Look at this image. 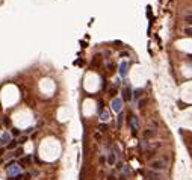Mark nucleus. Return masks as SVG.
Here are the masks:
<instances>
[{
  "label": "nucleus",
  "mask_w": 192,
  "mask_h": 180,
  "mask_svg": "<svg viewBox=\"0 0 192 180\" xmlns=\"http://www.w3.org/2000/svg\"><path fill=\"white\" fill-rule=\"evenodd\" d=\"M14 156H17V157H20V156H23V148H18L17 151H15V155Z\"/></svg>",
  "instance_id": "nucleus-15"
},
{
  "label": "nucleus",
  "mask_w": 192,
  "mask_h": 180,
  "mask_svg": "<svg viewBox=\"0 0 192 180\" xmlns=\"http://www.w3.org/2000/svg\"><path fill=\"white\" fill-rule=\"evenodd\" d=\"M121 108H123V100L121 98H114V100H112V111H115V112L120 114Z\"/></svg>",
  "instance_id": "nucleus-3"
},
{
  "label": "nucleus",
  "mask_w": 192,
  "mask_h": 180,
  "mask_svg": "<svg viewBox=\"0 0 192 180\" xmlns=\"http://www.w3.org/2000/svg\"><path fill=\"white\" fill-rule=\"evenodd\" d=\"M130 127H132V132H133V133L138 132V129H139V121H138V117H135V115L130 117Z\"/></svg>",
  "instance_id": "nucleus-4"
},
{
  "label": "nucleus",
  "mask_w": 192,
  "mask_h": 180,
  "mask_svg": "<svg viewBox=\"0 0 192 180\" xmlns=\"http://www.w3.org/2000/svg\"><path fill=\"white\" fill-rule=\"evenodd\" d=\"M9 141H11V135H9V133H8V132L2 133V136H0V144H2V145H6Z\"/></svg>",
  "instance_id": "nucleus-8"
},
{
  "label": "nucleus",
  "mask_w": 192,
  "mask_h": 180,
  "mask_svg": "<svg viewBox=\"0 0 192 180\" xmlns=\"http://www.w3.org/2000/svg\"><path fill=\"white\" fill-rule=\"evenodd\" d=\"M127 68H129V62L123 61V62L120 64V76H121V77H125V76H127Z\"/></svg>",
  "instance_id": "nucleus-6"
},
{
  "label": "nucleus",
  "mask_w": 192,
  "mask_h": 180,
  "mask_svg": "<svg viewBox=\"0 0 192 180\" xmlns=\"http://www.w3.org/2000/svg\"><path fill=\"white\" fill-rule=\"evenodd\" d=\"M123 94H124V100H125V102H130V100H132V89H130L129 85L124 86V92H123Z\"/></svg>",
  "instance_id": "nucleus-7"
},
{
  "label": "nucleus",
  "mask_w": 192,
  "mask_h": 180,
  "mask_svg": "<svg viewBox=\"0 0 192 180\" xmlns=\"http://www.w3.org/2000/svg\"><path fill=\"white\" fill-rule=\"evenodd\" d=\"M145 180H160V174L154 171H145Z\"/></svg>",
  "instance_id": "nucleus-5"
},
{
  "label": "nucleus",
  "mask_w": 192,
  "mask_h": 180,
  "mask_svg": "<svg viewBox=\"0 0 192 180\" xmlns=\"http://www.w3.org/2000/svg\"><path fill=\"white\" fill-rule=\"evenodd\" d=\"M106 129H108V127H106V124H101V126H100V130H101V132H106Z\"/></svg>",
  "instance_id": "nucleus-19"
},
{
  "label": "nucleus",
  "mask_w": 192,
  "mask_h": 180,
  "mask_svg": "<svg viewBox=\"0 0 192 180\" xmlns=\"http://www.w3.org/2000/svg\"><path fill=\"white\" fill-rule=\"evenodd\" d=\"M184 21L189 23V24H192V15H186V17H184Z\"/></svg>",
  "instance_id": "nucleus-16"
},
{
  "label": "nucleus",
  "mask_w": 192,
  "mask_h": 180,
  "mask_svg": "<svg viewBox=\"0 0 192 180\" xmlns=\"http://www.w3.org/2000/svg\"><path fill=\"white\" fill-rule=\"evenodd\" d=\"M108 164H109V165H114V164H115V155H114V153H109Z\"/></svg>",
  "instance_id": "nucleus-12"
},
{
  "label": "nucleus",
  "mask_w": 192,
  "mask_h": 180,
  "mask_svg": "<svg viewBox=\"0 0 192 180\" xmlns=\"http://www.w3.org/2000/svg\"><path fill=\"white\" fill-rule=\"evenodd\" d=\"M20 171H21V165L20 164H12L8 166V176H11V177L20 174Z\"/></svg>",
  "instance_id": "nucleus-1"
},
{
  "label": "nucleus",
  "mask_w": 192,
  "mask_h": 180,
  "mask_svg": "<svg viewBox=\"0 0 192 180\" xmlns=\"http://www.w3.org/2000/svg\"><path fill=\"white\" fill-rule=\"evenodd\" d=\"M145 103H147V100H141V102H139V104H138V108H144V106H145Z\"/></svg>",
  "instance_id": "nucleus-17"
},
{
  "label": "nucleus",
  "mask_w": 192,
  "mask_h": 180,
  "mask_svg": "<svg viewBox=\"0 0 192 180\" xmlns=\"http://www.w3.org/2000/svg\"><path fill=\"white\" fill-rule=\"evenodd\" d=\"M100 117H101V121H108V120H109V112L101 111L100 112Z\"/></svg>",
  "instance_id": "nucleus-11"
},
{
  "label": "nucleus",
  "mask_w": 192,
  "mask_h": 180,
  "mask_svg": "<svg viewBox=\"0 0 192 180\" xmlns=\"http://www.w3.org/2000/svg\"><path fill=\"white\" fill-rule=\"evenodd\" d=\"M184 32H186L188 36H192V29L191 27H186V29H184Z\"/></svg>",
  "instance_id": "nucleus-18"
},
{
  "label": "nucleus",
  "mask_w": 192,
  "mask_h": 180,
  "mask_svg": "<svg viewBox=\"0 0 192 180\" xmlns=\"http://www.w3.org/2000/svg\"><path fill=\"white\" fill-rule=\"evenodd\" d=\"M123 120H124V114H123V112H120V115H118V129H121Z\"/></svg>",
  "instance_id": "nucleus-13"
},
{
  "label": "nucleus",
  "mask_w": 192,
  "mask_h": 180,
  "mask_svg": "<svg viewBox=\"0 0 192 180\" xmlns=\"http://www.w3.org/2000/svg\"><path fill=\"white\" fill-rule=\"evenodd\" d=\"M30 161H32L30 156H24L20 159V165H27V164H30Z\"/></svg>",
  "instance_id": "nucleus-10"
},
{
  "label": "nucleus",
  "mask_w": 192,
  "mask_h": 180,
  "mask_svg": "<svg viewBox=\"0 0 192 180\" xmlns=\"http://www.w3.org/2000/svg\"><path fill=\"white\" fill-rule=\"evenodd\" d=\"M133 95H135V98H139V97L142 95V89H135Z\"/></svg>",
  "instance_id": "nucleus-14"
},
{
  "label": "nucleus",
  "mask_w": 192,
  "mask_h": 180,
  "mask_svg": "<svg viewBox=\"0 0 192 180\" xmlns=\"http://www.w3.org/2000/svg\"><path fill=\"white\" fill-rule=\"evenodd\" d=\"M153 136H156V130H154V129H147V130L144 132V138H145V139L153 138Z\"/></svg>",
  "instance_id": "nucleus-9"
},
{
  "label": "nucleus",
  "mask_w": 192,
  "mask_h": 180,
  "mask_svg": "<svg viewBox=\"0 0 192 180\" xmlns=\"http://www.w3.org/2000/svg\"><path fill=\"white\" fill-rule=\"evenodd\" d=\"M191 58H192V56H191Z\"/></svg>",
  "instance_id": "nucleus-20"
},
{
  "label": "nucleus",
  "mask_w": 192,
  "mask_h": 180,
  "mask_svg": "<svg viewBox=\"0 0 192 180\" xmlns=\"http://www.w3.org/2000/svg\"><path fill=\"white\" fill-rule=\"evenodd\" d=\"M150 166H151V170H154V171H163L165 168H167L165 161H153Z\"/></svg>",
  "instance_id": "nucleus-2"
}]
</instances>
